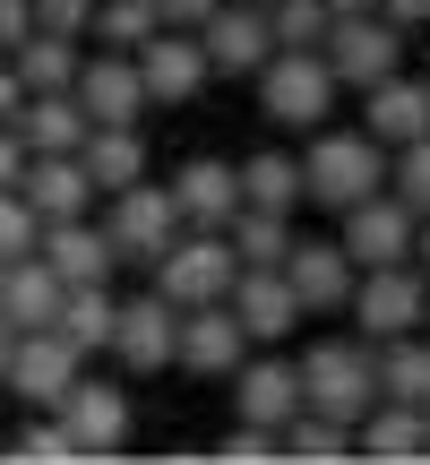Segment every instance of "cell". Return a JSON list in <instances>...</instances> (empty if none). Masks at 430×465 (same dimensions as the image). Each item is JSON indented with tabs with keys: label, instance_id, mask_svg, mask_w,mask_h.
<instances>
[{
	"label": "cell",
	"instance_id": "obj_1",
	"mask_svg": "<svg viewBox=\"0 0 430 465\" xmlns=\"http://www.w3.org/2000/svg\"><path fill=\"white\" fill-rule=\"evenodd\" d=\"M301 190H310L318 216H345V207H362L370 190H387V147L370 130H310L301 138Z\"/></svg>",
	"mask_w": 430,
	"mask_h": 465
},
{
	"label": "cell",
	"instance_id": "obj_2",
	"mask_svg": "<svg viewBox=\"0 0 430 465\" xmlns=\"http://www.w3.org/2000/svg\"><path fill=\"white\" fill-rule=\"evenodd\" d=\"M249 86H259V113L276 121V130H293V138L327 130V121L345 113V78L327 69V52H276Z\"/></svg>",
	"mask_w": 430,
	"mask_h": 465
},
{
	"label": "cell",
	"instance_id": "obj_3",
	"mask_svg": "<svg viewBox=\"0 0 430 465\" xmlns=\"http://www.w3.org/2000/svg\"><path fill=\"white\" fill-rule=\"evenodd\" d=\"M301 397H310L318 414L362 422L370 405H379V345H370L362 328L353 336H310V345H301Z\"/></svg>",
	"mask_w": 430,
	"mask_h": 465
},
{
	"label": "cell",
	"instance_id": "obj_4",
	"mask_svg": "<svg viewBox=\"0 0 430 465\" xmlns=\"http://www.w3.org/2000/svg\"><path fill=\"white\" fill-rule=\"evenodd\" d=\"M232 284H241V250H232V232H215V224H190L181 242L155 259V293H172L181 311L232 302Z\"/></svg>",
	"mask_w": 430,
	"mask_h": 465
},
{
	"label": "cell",
	"instance_id": "obj_5",
	"mask_svg": "<svg viewBox=\"0 0 430 465\" xmlns=\"http://www.w3.org/2000/svg\"><path fill=\"white\" fill-rule=\"evenodd\" d=\"M103 232L121 242V259L155 267V259L190 232V216H181V199H172V182H130V190L103 199Z\"/></svg>",
	"mask_w": 430,
	"mask_h": 465
},
{
	"label": "cell",
	"instance_id": "obj_6",
	"mask_svg": "<svg viewBox=\"0 0 430 465\" xmlns=\"http://www.w3.org/2000/svg\"><path fill=\"white\" fill-rule=\"evenodd\" d=\"M327 69L345 78V95H362V86H379L387 69H405V26L387 9H353V17H336L327 26Z\"/></svg>",
	"mask_w": 430,
	"mask_h": 465
},
{
	"label": "cell",
	"instance_id": "obj_7",
	"mask_svg": "<svg viewBox=\"0 0 430 465\" xmlns=\"http://www.w3.org/2000/svg\"><path fill=\"white\" fill-rule=\"evenodd\" d=\"M112 362L130 371V380H155V371L181 362V302L172 293H130L121 302V328H112Z\"/></svg>",
	"mask_w": 430,
	"mask_h": 465
},
{
	"label": "cell",
	"instance_id": "obj_8",
	"mask_svg": "<svg viewBox=\"0 0 430 465\" xmlns=\"http://www.w3.org/2000/svg\"><path fill=\"white\" fill-rule=\"evenodd\" d=\"M422 319H430V276L414 259H405V267H362V284H353V328H362L370 345L414 336Z\"/></svg>",
	"mask_w": 430,
	"mask_h": 465
},
{
	"label": "cell",
	"instance_id": "obj_9",
	"mask_svg": "<svg viewBox=\"0 0 430 465\" xmlns=\"http://www.w3.org/2000/svg\"><path fill=\"white\" fill-rule=\"evenodd\" d=\"M336 242L353 250V267H405V259H414V242H422V216L396 199V190H370L362 207L336 216Z\"/></svg>",
	"mask_w": 430,
	"mask_h": 465
},
{
	"label": "cell",
	"instance_id": "obj_10",
	"mask_svg": "<svg viewBox=\"0 0 430 465\" xmlns=\"http://www.w3.org/2000/svg\"><path fill=\"white\" fill-rule=\"evenodd\" d=\"M224 388H232V414L241 422H276V431L310 405L301 397V353H276V345H249V362L232 371Z\"/></svg>",
	"mask_w": 430,
	"mask_h": 465
},
{
	"label": "cell",
	"instance_id": "obj_11",
	"mask_svg": "<svg viewBox=\"0 0 430 465\" xmlns=\"http://www.w3.org/2000/svg\"><path fill=\"white\" fill-rule=\"evenodd\" d=\"M52 414L69 422L78 457H121V449H130V422H138L130 414V388H121V380H86V371H78V388H69Z\"/></svg>",
	"mask_w": 430,
	"mask_h": 465
},
{
	"label": "cell",
	"instance_id": "obj_12",
	"mask_svg": "<svg viewBox=\"0 0 430 465\" xmlns=\"http://www.w3.org/2000/svg\"><path fill=\"white\" fill-rule=\"evenodd\" d=\"M138 78H147V104H199V86L215 78L199 26H155L138 44Z\"/></svg>",
	"mask_w": 430,
	"mask_h": 465
},
{
	"label": "cell",
	"instance_id": "obj_13",
	"mask_svg": "<svg viewBox=\"0 0 430 465\" xmlns=\"http://www.w3.org/2000/svg\"><path fill=\"white\" fill-rule=\"evenodd\" d=\"M199 44H207L215 78H259V69L276 61V17H267L259 0H224V9L199 26Z\"/></svg>",
	"mask_w": 430,
	"mask_h": 465
},
{
	"label": "cell",
	"instance_id": "obj_14",
	"mask_svg": "<svg viewBox=\"0 0 430 465\" xmlns=\"http://www.w3.org/2000/svg\"><path fill=\"white\" fill-rule=\"evenodd\" d=\"M78 371H86V353L61 328H17V353H9V380L0 388H17L26 405H61L78 388Z\"/></svg>",
	"mask_w": 430,
	"mask_h": 465
},
{
	"label": "cell",
	"instance_id": "obj_15",
	"mask_svg": "<svg viewBox=\"0 0 430 465\" xmlns=\"http://www.w3.org/2000/svg\"><path fill=\"white\" fill-rule=\"evenodd\" d=\"M362 130L379 138L387 155L430 138V69H387L379 86H362Z\"/></svg>",
	"mask_w": 430,
	"mask_h": 465
},
{
	"label": "cell",
	"instance_id": "obj_16",
	"mask_svg": "<svg viewBox=\"0 0 430 465\" xmlns=\"http://www.w3.org/2000/svg\"><path fill=\"white\" fill-rule=\"evenodd\" d=\"M241 362H249V328H241L232 302L181 311V371H190V380H232Z\"/></svg>",
	"mask_w": 430,
	"mask_h": 465
},
{
	"label": "cell",
	"instance_id": "obj_17",
	"mask_svg": "<svg viewBox=\"0 0 430 465\" xmlns=\"http://www.w3.org/2000/svg\"><path fill=\"white\" fill-rule=\"evenodd\" d=\"M78 104H86V121H147L155 104H147V78H138V52L95 44L78 69Z\"/></svg>",
	"mask_w": 430,
	"mask_h": 465
},
{
	"label": "cell",
	"instance_id": "obj_18",
	"mask_svg": "<svg viewBox=\"0 0 430 465\" xmlns=\"http://www.w3.org/2000/svg\"><path fill=\"white\" fill-rule=\"evenodd\" d=\"M232 311H241L249 345H284V336H293L301 319H310L284 267H241V284H232Z\"/></svg>",
	"mask_w": 430,
	"mask_h": 465
},
{
	"label": "cell",
	"instance_id": "obj_19",
	"mask_svg": "<svg viewBox=\"0 0 430 465\" xmlns=\"http://www.w3.org/2000/svg\"><path fill=\"white\" fill-rule=\"evenodd\" d=\"M284 276H293L301 311H353V284H362V267H353V250L327 232V242H293Z\"/></svg>",
	"mask_w": 430,
	"mask_h": 465
},
{
	"label": "cell",
	"instance_id": "obj_20",
	"mask_svg": "<svg viewBox=\"0 0 430 465\" xmlns=\"http://www.w3.org/2000/svg\"><path fill=\"white\" fill-rule=\"evenodd\" d=\"M17 190H26V207L44 224H69V216H86V207L103 199L95 173H86V155H26V182Z\"/></svg>",
	"mask_w": 430,
	"mask_h": 465
},
{
	"label": "cell",
	"instance_id": "obj_21",
	"mask_svg": "<svg viewBox=\"0 0 430 465\" xmlns=\"http://www.w3.org/2000/svg\"><path fill=\"white\" fill-rule=\"evenodd\" d=\"M61 267L44 259V250H26V259H0V319L9 328H52L61 319Z\"/></svg>",
	"mask_w": 430,
	"mask_h": 465
},
{
	"label": "cell",
	"instance_id": "obj_22",
	"mask_svg": "<svg viewBox=\"0 0 430 465\" xmlns=\"http://www.w3.org/2000/svg\"><path fill=\"white\" fill-rule=\"evenodd\" d=\"M172 199H181L190 224L224 232L232 216H241V164H232V155H190V164L172 173Z\"/></svg>",
	"mask_w": 430,
	"mask_h": 465
},
{
	"label": "cell",
	"instance_id": "obj_23",
	"mask_svg": "<svg viewBox=\"0 0 430 465\" xmlns=\"http://www.w3.org/2000/svg\"><path fill=\"white\" fill-rule=\"evenodd\" d=\"M86 104H78V86H44V95H26L17 104V138H26L34 155H78L86 147Z\"/></svg>",
	"mask_w": 430,
	"mask_h": 465
},
{
	"label": "cell",
	"instance_id": "obj_24",
	"mask_svg": "<svg viewBox=\"0 0 430 465\" xmlns=\"http://www.w3.org/2000/svg\"><path fill=\"white\" fill-rule=\"evenodd\" d=\"M353 440H362V457H379V465H414V457H430V405L379 397L362 422H353Z\"/></svg>",
	"mask_w": 430,
	"mask_h": 465
},
{
	"label": "cell",
	"instance_id": "obj_25",
	"mask_svg": "<svg viewBox=\"0 0 430 465\" xmlns=\"http://www.w3.org/2000/svg\"><path fill=\"white\" fill-rule=\"evenodd\" d=\"M44 259L61 267V284H103L121 267V242L95 216H69V224H44Z\"/></svg>",
	"mask_w": 430,
	"mask_h": 465
},
{
	"label": "cell",
	"instance_id": "obj_26",
	"mask_svg": "<svg viewBox=\"0 0 430 465\" xmlns=\"http://www.w3.org/2000/svg\"><path fill=\"white\" fill-rule=\"evenodd\" d=\"M78 155H86V173H95V190H103V199L155 173V155H147V130H138V121H95Z\"/></svg>",
	"mask_w": 430,
	"mask_h": 465
},
{
	"label": "cell",
	"instance_id": "obj_27",
	"mask_svg": "<svg viewBox=\"0 0 430 465\" xmlns=\"http://www.w3.org/2000/svg\"><path fill=\"white\" fill-rule=\"evenodd\" d=\"M52 328H61L78 353H112V328H121V293H112V276H103V284H69Z\"/></svg>",
	"mask_w": 430,
	"mask_h": 465
},
{
	"label": "cell",
	"instance_id": "obj_28",
	"mask_svg": "<svg viewBox=\"0 0 430 465\" xmlns=\"http://www.w3.org/2000/svg\"><path fill=\"white\" fill-rule=\"evenodd\" d=\"M17 61V78H26V95H44V86H78V69H86V35H52V26H34L26 44L9 52Z\"/></svg>",
	"mask_w": 430,
	"mask_h": 465
},
{
	"label": "cell",
	"instance_id": "obj_29",
	"mask_svg": "<svg viewBox=\"0 0 430 465\" xmlns=\"http://www.w3.org/2000/svg\"><path fill=\"white\" fill-rule=\"evenodd\" d=\"M241 199H249V207H284V216H301V207H310V190H301V155H284V147L241 155Z\"/></svg>",
	"mask_w": 430,
	"mask_h": 465
},
{
	"label": "cell",
	"instance_id": "obj_30",
	"mask_svg": "<svg viewBox=\"0 0 430 465\" xmlns=\"http://www.w3.org/2000/svg\"><path fill=\"white\" fill-rule=\"evenodd\" d=\"M284 457H301V465H345V457H362V440H353L345 414H318V405H301V414L284 422Z\"/></svg>",
	"mask_w": 430,
	"mask_h": 465
},
{
	"label": "cell",
	"instance_id": "obj_31",
	"mask_svg": "<svg viewBox=\"0 0 430 465\" xmlns=\"http://www.w3.org/2000/svg\"><path fill=\"white\" fill-rule=\"evenodd\" d=\"M224 232H232V250H241V267H284L293 242H301L284 207H249V199H241V216H232Z\"/></svg>",
	"mask_w": 430,
	"mask_h": 465
},
{
	"label": "cell",
	"instance_id": "obj_32",
	"mask_svg": "<svg viewBox=\"0 0 430 465\" xmlns=\"http://www.w3.org/2000/svg\"><path fill=\"white\" fill-rule=\"evenodd\" d=\"M379 397L430 405V328H414V336H387V345H379Z\"/></svg>",
	"mask_w": 430,
	"mask_h": 465
},
{
	"label": "cell",
	"instance_id": "obj_33",
	"mask_svg": "<svg viewBox=\"0 0 430 465\" xmlns=\"http://www.w3.org/2000/svg\"><path fill=\"white\" fill-rule=\"evenodd\" d=\"M0 457H17V465H78V440H69V422L52 414V405H34L26 422H17V440Z\"/></svg>",
	"mask_w": 430,
	"mask_h": 465
},
{
	"label": "cell",
	"instance_id": "obj_34",
	"mask_svg": "<svg viewBox=\"0 0 430 465\" xmlns=\"http://www.w3.org/2000/svg\"><path fill=\"white\" fill-rule=\"evenodd\" d=\"M155 26H164V9H155V0H95V26H86V44L138 52V44H147Z\"/></svg>",
	"mask_w": 430,
	"mask_h": 465
},
{
	"label": "cell",
	"instance_id": "obj_35",
	"mask_svg": "<svg viewBox=\"0 0 430 465\" xmlns=\"http://www.w3.org/2000/svg\"><path fill=\"white\" fill-rule=\"evenodd\" d=\"M267 17H276V52H318V44H327V26H336L327 0H276Z\"/></svg>",
	"mask_w": 430,
	"mask_h": 465
},
{
	"label": "cell",
	"instance_id": "obj_36",
	"mask_svg": "<svg viewBox=\"0 0 430 465\" xmlns=\"http://www.w3.org/2000/svg\"><path fill=\"white\" fill-rule=\"evenodd\" d=\"M215 457H224V465H276L284 431H276V422H241V414H232V431L215 440Z\"/></svg>",
	"mask_w": 430,
	"mask_h": 465
},
{
	"label": "cell",
	"instance_id": "obj_37",
	"mask_svg": "<svg viewBox=\"0 0 430 465\" xmlns=\"http://www.w3.org/2000/svg\"><path fill=\"white\" fill-rule=\"evenodd\" d=\"M387 190H396L414 216H430V138H414V147L387 155Z\"/></svg>",
	"mask_w": 430,
	"mask_h": 465
},
{
	"label": "cell",
	"instance_id": "obj_38",
	"mask_svg": "<svg viewBox=\"0 0 430 465\" xmlns=\"http://www.w3.org/2000/svg\"><path fill=\"white\" fill-rule=\"evenodd\" d=\"M44 250V216L26 207V190H0V259H26Z\"/></svg>",
	"mask_w": 430,
	"mask_h": 465
},
{
	"label": "cell",
	"instance_id": "obj_39",
	"mask_svg": "<svg viewBox=\"0 0 430 465\" xmlns=\"http://www.w3.org/2000/svg\"><path fill=\"white\" fill-rule=\"evenodd\" d=\"M34 26H52V35H86V26H95V0H34Z\"/></svg>",
	"mask_w": 430,
	"mask_h": 465
},
{
	"label": "cell",
	"instance_id": "obj_40",
	"mask_svg": "<svg viewBox=\"0 0 430 465\" xmlns=\"http://www.w3.org/2000/svg\"><path fill=\"white\" fill-rule=\"evenodd\" d=\"M26 138H17V121H0V190H17V182H26Z\"/></svg>",
	"mask_w": 430,
	"mask_h": 465
},
{
	"label": "cell",
	"instance_id": "obj_41",
	"mask_svg": "<svg viewBox=\"0 0 430 465\" xmlns=\"http://www.w3.org/2000/svg\"><path fill=\"white\" fill-rule=\"evenodd\" d=\"M34 35V0H0V52H17Z\"/></svg>",
	"mask_w": 430,
	"mask_h": 465
},
{
	"label": "cell",
	"instance_id": "obj_42",
	"mask_svg": "<svg viewBox=\"0 0 430 465\" xmlns=\"http://www.w3.org/2000/svg\"><path fill=\"white\" fill-rule=\"evenodd\" d=\"M155 9H164V26H207L224 0H155Z\"/></svg>",
	"mask_w": 430,
	"mask_h": 465
},
{
	"label": "cell",
	"instance_id": "obj_43",
	"mask_svg": "<svg viewBox=\"0 0 430 465\" xmlns=\"http://www.w3.org/2000/svg\"><path fill=\"white\" fill-rule=\"evenodd\" d=\"M17 104H26V78H17V61L0 52V121H17Z\"/></svg>",
	"mask_w": 430,
	"mask_h": 465
},
{
	"label": "cell",
	"instance_id": "obj_44",
	"mask_svg": "<svg viewBox=\"0 0 430 465\" xmlns=\"http://www.w3.org/2000/svg\"><path fill=\"white\" fill-rule=\"evenodd\" d=\"M379 9H387V17H396V26H405V35H422V26H430V0H379Z\"/></svg>",
	"mask_w": 430,
	"mask_h": 465
},
{
	"label": "cell",
	"instance_id": "obj_45",
	"mask_svg": "<svg viewBox=\"0 0 430 465\" xmlns=\"http://www.w3.org/2000/svg\"><path fill=\"white\" fill-rule=\"evenodd\" d=\"M9 353H17V328L0 319V380H9Z\"/></svg>",
	"mask_w": 430,
	"mask_h": 465
},
{
	"label": "cell",
	"instance_id": "obj_46",
	"mask_svg": "<svg viewBox=\"0 0 430 465\" xmlns=\"http://www.w3.org/2000/svg\"><path fill=\"white\" fill-rule=\"evenodd\" d=\"M414 267H422V276H430V216H422V242H414Z\"/></svg>",
	"mask_w": 430,
	"mask_h": 465
},
{
	"label": "cell",
	"instance_id": "obj_47",
	"mask_svg": "<svg viewBox=\"0 0 430 465\" xmlns=\"http://www.w3.org/2000/svg\"><path fill=\"white\" fill-rule=\"evenodd\" d=\"M327 9H336V17H353V9H379V0H327Z\"/></svg>",
	"mask_w": 430,
	"mask_h": 465
},
{
	"label": "cell",
	"instance_id": "obj_48",
	"mask_svg": "<svg viewBox=\"0 0 430 465\" xmlns=\"http://www.w3.org/2000/svg\"><path fill=\"white\" fill-rule=\"evenodd\" d=\"M422 69H430V26H422Z\"/></svg>",
	"mask_w": 430,
	"mask_h": 465
},
{
	"label": "cell",
	"instance_id": "obj_49",
	"mask_svg": "<svg viewBox=\"0 0 430 465\" xmlns=\"http://www.w3.org/2000/svg\"><path fill=\"white\" fill-rule=\"evenodd\" d=\"M259 9H276V0H259Z\"/></svg>",
	"mask_w": 430,
	"mask_h": 465
},
{
	"label": "cell",
	"instance_id": "obj_50",
	"mask_svg": "<svg viewBox=\"0 0 430 465\" xmlns=\"http://www.w3.org/2000/svg\"><path fill=\"white\" fill-rule=\"evenodd\" d=\"M422 328H430V319H422Z\"/></svg>",
	"mask_w": 430,
	"mask_h": 465
}]
</instances>
